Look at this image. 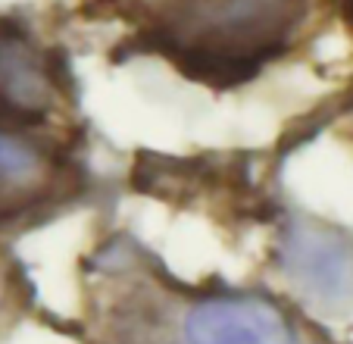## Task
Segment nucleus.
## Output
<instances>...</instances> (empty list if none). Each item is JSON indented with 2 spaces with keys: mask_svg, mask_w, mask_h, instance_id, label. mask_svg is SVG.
I'll return each instance as SVG.
<instances>
[{
  "mask_svg": "<svg viewBox=\"0 0 353 344\" xmlns=\"http://www.w3.org/2000/svg\"><path fill=\"white\" fill-rule=\"evenodd\" d=\"M341 3V13L347 16V26H350V32H353V0H338Z\"/></svg>",
  "mask_w": 353,
  "mask_h": 344,
  "instance_id": "6",
  "label": "nucleus"
},
{
  "mask_svg": "<svg viewBox=\"0 0 353 344\" xmlns=\"http://www.w3.org/2000/svg\"><path fill=\"white\" fill-rule=\"evenodd\" d=\"M69 100L66 63L26 22L0 16V126L47 122Z\"/></svg>",
  "mask_w": 353,
  "mask_h": 344,
  "instance_id": "3",
  "label": "nucleus"
},
{
  "mask_svg": "<svg viewBox=\"0 0 353 344\" xmlns=\"http://www.w3.org/2000/svg\"><path fill=\"white\" fill-rule=\"evenodd\" d=\"M332 0H88L91 16L125 28L132 50L185 79L238 88L319 32Z\"/></svg>",
  "mask_w": 353,
  "mask_h": 344,
  "instance_id": "1",
  "label": "nucleus"
},
{
  "mask_svg": "<svg viewBox=\"0 0 353 344\" xmlns=\"http://www.w3.org/2000/svg\"><path fill=\"white\" fill-rule=\"evenodd\" d=\"M281 272L303 298L338 307L353 298V245L325 225H294L281 238Z\"/></svg>",
  "mask_w": 353,
  "mask_h": 344,
  "instance_id": "5",
  "label": "nucleus"
},
{
  "mask_svg": "<svg viewBox=\"0 0 353 344\" xmlns=\"http://www.w3.org/2000/svg\"><path fill=\"white\" fill-rule=\"evenodd\" d=\"M119 344H316L275 300L254 292H213L179 300L154 325Z\"/></svg>",
  "mask_w": 353,
  "mask_h": 344,
  "instance_id": "2",
  "label": "nucleus"
},
{
  "mask_svg": "<svg viewBox=\"0 0 353 344\" xmlns=\"http://www.w3.org/2000/svg\"><path fill=\"white\" fill-rule=\"evenodd\" d=\"M72 185L75 169L47 141L0 126V222L57 204Z\"/></svg>",
  "mask_w": 353,
  "mask_h": 344,
  "instance_id": "4",
  "label": "nucleus"
}]
</instances>
